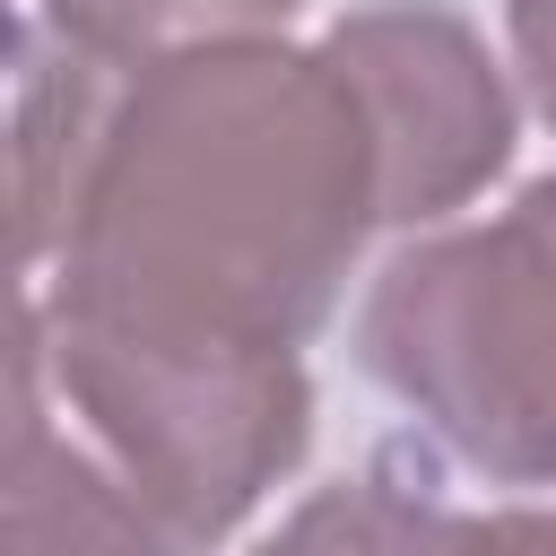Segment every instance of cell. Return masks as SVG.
I'll list each match as a JSON object with an SVG mask.
<instances>
[{
    "label": "cell",
    "instance_id": "6da1fadb",
    "mask_svg": "<svg viewBox=\"0 0 556 556\" xmlns=\"http://www.w3.org/2000/svg\"><path fill=\"white\" fill-rule=\"evenodd\" d=\"M35 313H43V356L61 374V400H78L104 426L122 478L182 539H217L261 495V478L287 469L304 434V400L278 348L61 313L43 295Z\"/></svg>",
    "mask_w": 556,
    "mask_h": 556
},
{
    "label": "cell",
    "instance_id": "7a4b0ae2",
    "mask_svg": "<svg viewBox=\"0 0 556 556\" xmlns=\"http://www.w3.org/2000/svg\"><path fill=\"white\" fill-rule=\"evenodd\" d=\"M43 313L17 304V460H9V556H182L191 539L70 434L43 426Z\"/></svg>",
    "mask_w": 556,
    "mask_h": 556
},
{
    "label": "cell",
    "instance_id": "3957f363",
    "mask_svg": "<svg viewBox=\"0 0 556 556\" xmlns=\"http://www.w3.org/2000/svg\"><path fill=\"white\" fill-rule=\"evenodd\" d=\"M261 9H287V0H43L35 17L96 61H165V43L226 17H261Z\"/></svg>",
    "mask_w": 556,
    "mask_h": 556
}]
</instances>
